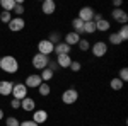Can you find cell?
<instances>
[{
  "label": "cell",
  "mask_w": 128,
  "mask_h": 126,
  "mask_svg": "<svg viewBox=\"0 0 128 126\" xmlns=\"http://www.w3.org/2000/svg\"><path fill=\"white\" fill-rule=\"evenodd\" d=\"M109 85H111V89H113V90H121V89H123V85H125V82H121L118 77H114L111 82H109Z\"/></svg>",
  "instance_id": "24"
},
{
  "label": "cell",
  "mask_w": 128,
  "mask_h": 126,
  "mask_svg": "<svg viewBox=\"0 0 128 126\" xmlns=\"http://www.w3.org/2000/svg\"><path fill=\"white\" fill-rule=\"evenodd\" d=\"M38 92H40V96L46 97L50 96V92H51V87H50V84H46V82H43L40 87H38Z\"/></svg>",
  "instance_id": "22"
},
{
  "label": "cell",
  "mask_w": 128,
  "mask_h": 126,
  "mask_svg": "<svg viewBox=\"0 0 128 126\" xmlns=\"http://www.w3.org/2000/svg\"><path fill=\"white\" fill-rule=\"evenodd\" d=\"M12 14H16V17H22V14H24V3H16Z\"/></svg>",
  "instance_id": "26"
},
{
  "label": "cell",
  "mask_w": 128,
  "mask_h": 126,
  "mask_svg": "<svg viewBox=\"0 0 128 126\" xmlns=\"http://www.w3.org/2000/svg\"><path fill=\"white\" fill-rule=\"evenodd\" d=\"M109 27H111V24H109V20H106L104 17L99 19V20H96V31L106 32V31H109Z\"/></svg>",
  "instance_id": "18"
},
{
  "label": "cell",
  "mask_w": 128,
  "mask_h": 126,
  "mask_svg": "<svg viewBox=\"0 0 128 126\" xmlns=\"http://www.w3.org/2000/svg\"><path fill=\"white\" fill-rule=\"evenodd\" d=\"M46 119H48V113H46L44 109H36V111L32 113V121H34L36 125L46 123Z\"/></svg>",
  "instance_id": "12"
},
{
  "label": "cell",
  "mask_w": 128,
  "mask_h": 126,
  "mask_svg": "<svg viewBox=\"0 0 128 126\" xmlns=\"http://www.w3.org/2000/svg\"><path fill=\"white\" fill-rule=\"evenodd\" d=\"M12 99H17V101H22V99H26L28 97V87L22 84V82H17V84H14V87H12Z\"/></svg>",
  "instance_id": "3"
},
{
  "label": "cell",
  "mask_w": 128,
  "mask_h": 126,
  "mask_svg": "<svg viewBox=\"0 0 128 126\" xmlns=\"http://www.w3.org/2000/svg\"><path fill=\"white\" fill-rule=\"evenodd\" d=\"M72 29H74V32H77V34H82L84 32V22L79 19V17H75V19L72 20Z\"/></svg>",
  "instance_id": "19"
},
{
  "label": "cell",
  "mask_w": 128,
  "mask_h": 126,
  "mask_svg": "<svg viewBox=\"0 0 128 126\" xmlns=\"http://www.w3.org/2000/svg\"><path fill=\"white\" fill-rule=\"evenodd\" d=\"M118 36L121 38V41H126V39H128V26H126V24H123V26H121Z\"/></svg>",
  "instance_id": "28"
},
{
  "label": "cell",
  "mask_w": 128,
  "mask_h": 126,
  "mask_svg": "<svg viewBox=\"0 0 128 126\" xmlns=\"http://www.w3.org/2000/svg\"><path fill=\"white\" fill-rule=\"evenodd\" d=\"M111 17L116 20V22L126 24V20H128V14H126V12H125L123 9H113V12H111Z\"/></svg>",
  "instance_id": "13"
},
{
  "label": "cell",
  "mask_w": 128,
  "mask_h": 126,
  "mask_svg": "<svg viewBox=\"0 0 128 126\" xmlns=\"http://www.w3.org/2000/svg\"><path fill=\"white\" fill-rule=\"evenodd\" d=\"M0 119H4V109H0Z\"/></svg>",
  "instance_id": "38"
},
{
  "label": "cell",
  "mask_w": 128,
  "mask_h": 126,
  "mask_svg": "<svg viewBox=\"0 0 128 126\" xmlns=\"http://www.w3.org/2000/svg\"><path fill=\"white\" fill-rule=\"evenodd\" d=\"M53 49H55V44H51L48 39H41L40 43H38V53L44 55V56L51 55V53H53Z\"/></svg>",
  "instance_id": "6"
},
{
  "label": "cell",
  "mask_w": 128,
  "mask_h": 126,
  "mask_svg": "<svg viewBox=\"0 0 128 126\" xmlns=\"http://www.w3.org/2000/svg\"><path fill=\"white\" fill-rule=\"evenodd\" d=\"M120 80H121V82H126L128 80V68L125 67V68H121V72H120Z\"/></svg>",
  "instance_id": "32"
},
{
  "label": "cell",
  "mask_w": 128,
  "mask_h": 126,
  "mask_svg": "<svg viewBox=\"0 0 128 126\" xmlns=\"http://www.w3.org/2000/svg\"><path fill=\"white\" fill-rule=\"evenodd\" d=\"M94 14H96V12H94L92 7H82V9L79 10V15H77V17H79L82 22H89V20H92Z\"/></svg>",
  "instance_id": "9"
},
{
  "label": "cell",
  "mask_w": 128,
  "mask_h": 126,
  "mask_svg": "<svg viewBox=\"0 0 128 126\" xmlns=\"http://www.w3.org/2000/svg\"><path fill=\"white\" fill-rule=\"evenodd\" d=\"M26 27V20L22 19V17H12V20L9 22V29L12 32H19Z\"/></svg>",
  "instance_id": "8"
},
{
  "label": "cell",
  "mask_w": 128,
  "mask_h": 126,
  "mask_svg": "<svg viewBox=\"0 0 128 126\" xmlns=\"http://www.w3.org/2000/svg\"><path fill=\"white\" fill-rule=\"evenodd\" d=\"M41 10H43L44 15H51V14H55V10H56V3H55V0H44V2L41 3Z\"/></svg>",
  "instance_id": "11"
},
{
  "label": "cell",
  "mask_w": 128,
  "mask_h": 126,
  "mask_svg": "<svg viewBox=\"0 0 128 126\" xmlns=\"http://www.w3.org/2000/svg\"><path fill=\"white\" fill-rule=\"evenodd\" d=\"M20 109L26 111V113H34V111H36V102H34V99H31L29 96L26 97V99H22V101H20Z\"/></svg>",
  "instance_id": "10"
},
{
  "label": "cell",
  "mask_w": 128,
  "mask_h": 126,
  "mask_svg": "<svg viewBox=\"0 0 128 126\" xmlns=\"http://www.w3.org/2000/svg\"><path fill=\"white\" fill-rule=\"evenodd\" d=\"M68 68L72 70V72H80V68H82V65H80L79 61H72Z\"/></svg>",
  "instance_id": "33"
},
{
  "label": "cell",
  "mask_w": 128,
  "mask_h": 126,
  "mask_svg": "<svg viewBox=\"0 0 128 126\" xmlns=\"http://www.w3.org/2000/svg\"><path fill=\"white\" fill-rule=\"evenodd\" d=\"M10 107H12V109H20V101L12 99V101H10Z\"/></svg>",
  "instance_id": "34"
},
{
  "label": "cell",
  "mask_w": 128,
  "mask_h": 126,
  "mask_svg": "<svg viewBox=\"0 0 128 126\" xmlns=\"http://www.w3.org/2000/svg\"><path fill=\"white\" fill-rule=\"evenodd\" d=\"M14 84L9 80H0V96H10Z\"/></svg>",
  "instance_id": "16"
},
{
  "label": "cell",
  "mask_w": 128,
  "mask_h": 126,
  "mask_svg": "<svg viewBox=\"0 0 128 126\" xmlns=\"http://www.w3.org/2000/svg\"><path fill=\"white\" fill-rule=\"evenodd\" d=\"M102 126H104V125H102Z\"/></svg>",
  "instance_id": "39"
},
{
  "label": "cell",
  "mask_w": 128,
  "mask_h": 126,
  "mask_svg": "<svg viewBox=\"0 0 128 126\" xmlns=\"http://www.w3.org/2000/svg\"><path fill=\"white\" fill-rule=\"evenodd\" d=\"M53 75H55V73H53L50 68H44V70H41V73H40L41 80H43V82H46V84H50V80L53 78Z\"/></svg>",
  "instance_id": "21"
},
{
  "label": "cell",
  "mask_w": 128,
  "mask_h": 126,
  "mask_svg": "<svg viewBox=\"0 0 128 126\" xmlns=\"http://www.w3.org/2000/svg\"><path fill=\"white\" fill-rule=\"evenodd\" d=\"M41 84H43V80H41L40 73H31V75H28L26 82H24V85L28 89H38Z\"/></svg>",
  "instance_id": "7"
},
{
  "label": "cell",
  "mask_w": 128,
  "mask_h": 126,
  "mask_svg": "<svg viewBox=\"0 0 128 126\" xmlns=\"http://www.w3.org/2000/svg\"><path fill=\"white\" fill-rule=\"evenodd\" d=\"M121 0H113V5H114V9H121Z\"/></svg>",
  "instance_id": "37"
},
{
  "label": "cell",
  "mask_w": 128,
  "mask_h": 126,
  "mask_svg": "<svg viewBox=\"0 0 128 126\" xmlns=\"http://www.w3.org/2000/svg\"><path fill=\"white\" fill-rule=\"evenodd\" d=\"M48 41L51 43V44H58L60 41H62V36H60V32H51V34H50V38H48Z\"/></svg>",
  "instance_id": "27"
},
{
  "label": "cell",
  "mask_w": 128,
  "mask_h": 126,
  "mask_svg": "<svg viewBox=\"0 0 128 126\" xmlns=\"http://www.w3.org/2000/svg\"><path fill=\"white\" fill-rule=\"evenodd\" d=\"M31 63H32V67L36 68V70H44V68L48 67L50 63V58L48 56H44V55H41V53H36L34 56H32V60H31Z\"/></svg>",
  "instance_id": "4"
},
{
  "label": "cell",
  "mask_w": 128,
  "mask_h": 126,
  "mask_svg": "<svg viewBox=\"0 0 128 126\" xmlns=\"http://www.w3.org/2000/svg\"><path fill=\"white\" fill-rule=\"evenodd\" d=\"M108 41L111 43V44H114V46H118V44H121V43H123V41H121V38L118 36V32H111Z\"/></svg>",
  "instance_id": "25"
},
{
  "label": "cell",
  "mask_w": 128,
  "mask_h": 126,
  "mask_svg": "<svg viewBox=\"0 0 128 126\" xmlns=\"http://www.w3.org/2000/svg\"><path fill=\"white\" fill-rule=\"evenodd\" d=\"M77 99H79V92H77V89H67V90H63V94H62V102L67 104V106L75 104Z\"/></svg>",
  "instance_id": "2"
},
{
  "label": "cell",
  "mask_w": 128,
  "mask_h": 126,
  "mask_svg": "<svg viewBox=\"0 0 128 126\" xmlns=\"http://www.w3.org/2000/svg\"><path fill=\"white\" fill-rule=\"evenodd\" d=\"M0 20H2L4 24H9L10 20H12V12H5V10H4V12L0 14Z\"/></svg>",
  "instance_id": "29"
},
{
  "label": "cell",
  "mask_w": 128,
  "mask_h": 126,
  "mask_svg": "<svg viewBox=\"0 0 128 126\" xmlns=\"http://www.w3.org/2000/svg\"><path fill=\"white\" fill-rule=\"evenodd\" d=\"M79 41H80V36L77 34V32H74V31H70V32L65 34V43L68 44L70 48L75 46V44H79Z\"/></svg>",
  "instance_id": "15"
},
{
  "label": "cell",
  "mask_w": 128,
  "mask_h": 126,
  "mask_svg": "<svg viewBox=\"0 0 128 126\" xmlns=\"http://www.w3.org/2000/svg\"><path fill=\"white\" fill-rule=\"evenodd\" d=\"M106 53H108V44H106L104 41H96V43L92 44V55H94L96 58H102Z\"/></svg>",
  "instance_id": "5"
},
{
  "label": "cell",
  "mask_w": 128,
  "mask_h": 126,
  "mask_svg": "<svg viewBox=\"0 0 128 126\" xmlns=\"http://www.w3.org/2000/svg\"><path fill=\"white\" fill-rule=\"evenodd\" d=\"M19 126H40V125H36V123H34L32 119H26V121H22Z\"/></svg>",
  "instance_id": "35"
},
{
  "label": "cell",
  "mask_w": 128,
  "mask_h": 126,
  "mask_svg": "<svg viewBox=\"0 0 128 126\" xmlns=\"http://www.w3.org/2000/svg\"><path fill=\"white\" fill-rule=\"evenodd\" d=\"M84 32H87V34H94V32H96V22H94V20L84 22Z\"/></svg>",
  "instance_id": "23"
},
{
  "label": "cell",
  "mask_w": 128,
  "mask_h": 126,
  "mask_svg": "<svg viewBox=\"0 0 128 126\" xmlns=\"http://www.w3.org/2000/svg\"><path fill=\"white\" fill-rule=\"evenodd\" d=\"M56 65H58V68H68L70 63L74 61V60L70 58V55H62V56H56Z\"/></svg>",
  "instance_id": "17"
},
{
  "label": "cell",
  "mask_w": 128,
  "mask_h": 126,
  "mask_svg": "<svg viewBox=\"0 0 128 126\" xmlns=\"http://www.w3.org/2000/svg\"><path fill=\"white\" fill-rule=\"evenodd\" d=\"M5 125H7V126H19L20 121H19L16 116H9L7 119H5Z\"/></svg>",
  "instance_id": "31"
},
{
  "label": "cell",
  "mask_w": 128,
  "mask_h": 126,
  "mask_svg": "<svg viewBox=\"0 0 128 126\" xmlns=\"http://www.w3.org/2000/svg\"><path fill=\"white\" fill-rule=\"evenodd\" d=\"M77 46H79L80 51H87V49L90 48V43H89L87 39H82V38H80V41H79V44H77Z\"/></svg>",
  "instance_id": "30"
},
{
  "label": "cell",
  "mask_w": 128,
  "mask_h": 126,
  "mask_svg": "<svg viewBox=\"0 0 128 126\" xmlns=\"http://www.w3.org/2000/svg\"><path fill=\"white\" fill-rule=\"evenodd\" d=\"M70 46L65 43V41H60L58 44H55V49L53 53H56V56H62V55H70Z\"/></svg>",
  "instance_id": "14"
},
{
  "label": "cell",
  "mask_w": 128,
  "mask_h": 126,
  "mask_svg": "<svg viewBox=\"0 0 128 126\" xmlns=\"http://www.w3.org/2000/svg\"><path fill=\"white\" fill-rule=\"evenodd\" d=\"M0 68L5 73H16L19 70V61L14 56H10V55H5V56L0 58Z\"/></svg>",
  "instance_id": "1"
},
{
  "label": "cell",
  "mask_w": 128,
  "mask_h": 126,
  "mask_svg": "<svg viewBox=\"0 0 128 126\" xmlns=\"http://www.w3.org/2000/svg\"><path fill=\"white\" fill-rule=\"evenodd\" d=\"M0 5L5 12H12L16 7V0H0Z\"/></svg>",
  "instance_id": "20"
},
{
  "label": "cell",
  "mask_w": 128,
  "mask_h": 126,
  "mask_svg": "<svg viewBox=\"0 0 128 126\" xmlns=\"http://www.w3.org/2000/svg\"><path fill=\"white\" fill-rule=\"evenodd\" d=\"M48 67H50V70H51L53 73H55V72L58 70V65H56V61H50V63H48ZM48 67H46V68H48Z\"/></svg>",
  "instance_id": "36"
}]
</instances>
